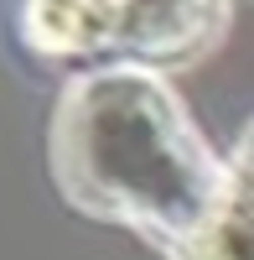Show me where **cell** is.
<instances>
[{"label":"cell","instance_id":"cell-1","mask_svg":"<svg viewBox=\"0 0 254 260\" xmlns=\"http://www.w3.org/2000/svg\"><path fill=\"white\" fill-rule=\"evenodd\" d=\"M47 156L78 213L135 229L166 260L228 198V161L156 68L73 73L52 110Z\"/></svg>","mask_w":254,"mask_h":260},{"label":"cell","instance_id":"cell-2","mask_svg":"<svg viewBox=\"0 0 254 260\" xmlns=\"http://www.w3.org/2000/svg\"><path fill=\"white\" fill-rule=\"evenodd\" d=\"M234 0H21L16 31L31 57L73 73L192 68L228 37Z\"/></svg>","mask_w":254,"mask_h":260},{"label":"cell","instance_id":"cell-3","mask_svg":"<svg viewBox=\"0 0 254 260\" xmlns=\"http://www.w3.org/2000/svg\"><path fill=\"white\" fill-rule=\"evenodd\" d=\"M228 177H234V187L244 192V198H254V120H249V130L239 136L234 156H228Z\"/></svg>","mask_w":254,"mask_h":260}]
</instances>
